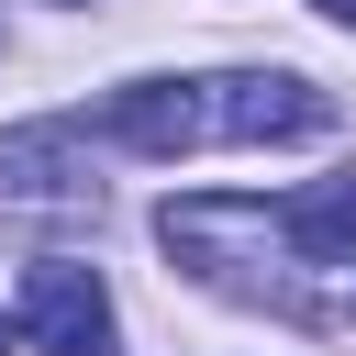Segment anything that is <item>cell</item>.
I'll return each instance as SVG.
<instances>
[{
	"mask_svg": "<svg viewBox=\"0 0 356 356\" xmlns=\"http://www.w3.org/2000/svg\"><path fill=\"white\" fill-rule=\"evenodd\" d=\"M334 100L289 67H245V78H134L100 111H78V134L122 145V156H189V145H289L323 134Z\"/></svg>",
	"mask_w": 356,
	"mask_h": 356,
	"instance_id": "1",
	"label": "cell"
},
{
	"mask_svg": "<svg viewBox=\"0 0 356 356\" xmlns=\"http://www.w3.org/2000/svg\"><path fill=\"white\" fill-rule=\"evenodd\" d=\"M22 323L56 345V356H122V323H111V289L78 267V256H33L22 278Z\"/></svg>",
	"mask_w": 356,
	"mask_h": 356,
	"instance_id": "2",
	"label": "cell"
},
{
	"mask_svg": "<svg viewBox=\"0 0 356 356\" xmlns=\"http://www.w3.org/2000/svg\"><path fill=\"white\" fill-rule=\"evenodd\" d=\"M267 222H278V256H300V267H356V178L289 189V200H267Z\"/></svg>",
	"mask_w": 356,
	"mask_h": 356,
	"instance_id": "3",
	"label": "cell"
},
{
	"mask_svg": "<svg viewBox=\"0 0 356 356\" xmlns=\"http://www.w3.org/2000/svg\"><path fill=\"white\" fill-rule=\"evenodd\" d=\"M312 11H334V22H356V0H312Z\"/></svg>",
	"mask_w": 356,
	"mask_h": 356,
	"instance_id": "4",
	"label": "cell"
},
{
	"mask_svg": "<svg viewBox=\"0 0 356 356\" xmlns=\"http://www.w3.org/2000/svg\"><path fill=\"white\" fill-rule=\"evenodd\" d=\"M0 356H11V312H0Z\"/></svg>",
	"mask_w": 356,
	"mask_h": 356,
	"instance_id": "5",
	"label": "cell"
}]
</instances>
